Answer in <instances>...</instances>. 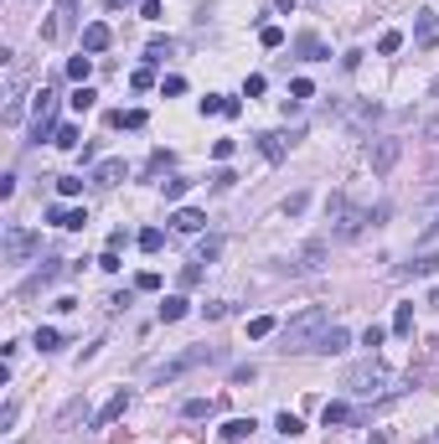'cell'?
Listing matches in <instances>:
<instances>
[{
	"label": "cell",
	"mask_w": 439,
	"mask_h": 444,
	"mask_svg": "<svg viewBox=\"0 0 439 444\" xmlns=\"http://www.w3.org/2000/svg\"><path fill=\"white\" fill-rule=\"evenodd\" d=\"M217 253H222V238H202V248H196V258H202V264H212Z\"/></svg>",
	"instance_id": "obj_38"
},
{
	"label": "cell",
	"mask_w": 439,
	"mask_h": 444,
	"mask_svg": "<svg viewBox=\"0 0 439 444\" xmlns=\"http://www.w3.org/2000/svg\"><path fill=\"white\" fill-rule=\"evenodd\" d=\"M186 310H192V305H186L181 295H171V299H161V320H181Z\"/></svg>",
	"instance_id": "obj_28"
},
{
	"label": "cell",
	"mask_w": 439,
	"mask_h": 444,
	"mask_svg": "<svg viewBox=\"0 0 439 444\" xmlns=\"http://www.w3.org/2000/svg\"><path fill=\"white\" fill-rule=\"evenodd\" d=\"M259 42L274 52V47H285V31H279V26H264V31H259Z\"/></svg>",
	"instance_id": "obj_40"
},
{
	"label": "cell",
	"mask_w": 439,
	"mask_h": 444,
	"mask_svg": "<svg viewBox=\"0 0 439 444\" xmlns=\"http://www.w3.org/2000/svg\"><path fill=\"white\" fill-rule=\"evenodd\" d=\"M150 83H155V73H150V68H135V73H129V88H135V94H145Z\"/></svg>",
	"instance_id": "obj_37"
},
{
	"label": "cell",
	"mask_w": 439,
	"mask_h": 444,
	"mask_svg": "<svg viewBox=\"0 0 439 444\" xmlns=\"http://www.w3.org/2000/svg\"><path fill=\"white\" fill-rule=\"evenodd\" d=\"M124 408H129V393H124V387H119V393H114L109 403H103L99 413H93V429H109L114 419H124Z\"/></svg>",
	"instance_id": "obj_12"
},
{
	"label": "cell",
	"mask_w": 439,
	"mask_h": 444,
	"mask_svg": "<svg viewBox=\"0 0 439 444\" xmlns=\"http://www.w3.org/2000/svg\"><path fill=\"white\" fill-rule=\"evenodd\" d=\"M217 408H222L217 398H186V403H181V413H186V419H212Z\"/></svg>",
	"instance_id": "obj_21"
},
{
	"label": "cell",
	"mask_w": 439,
	"mask_h": 444,
	"mask_svg": "<svg viewBox=\"0 0 439 444\" xmlns=\"http://www.w3.org/2000/svg\"><path fill=\"white\" fill-rule=\"evenodd\" d=\"M140 16L145 21H161V0H140Z\"/></svg>",
	"instance_id": "obj_47"
},
{
	"label": "cell",
	"mask_w": 439,
	"mask_h": 444,
	"mask_svg": "<svg viewBox=\"0 0 439 444\" xmlns=\"http://www.w3.org/2000/svg\"><path fill=\"white\" fill-rule=\"evenodd\" d=\"M414 42H419L424 52H429V47H439V10H429V6H424V10H414Z\"/></svg>",
	"instance_id": "obj_10"
},
{
	"label": "cell",
	"mask_w": 439,
	"mask_h": 444,
	"mask_svg": "<svg viewBox=\"0 0 439 444\" xmlns=\"http://www.w3.org/2000/svg\"><path fill=\"white\" fill-rule=\"evenodd\" d=\"M124 176H129V165H124V161H99L88 181H99V186H119Z\"/></svg>",
	"instance_id": "obj_14"
},
{
	"label": "cell",
	"mask_w": 439,
	"mask_h": 444,
	"mask_svg": "<svg viewBox=\"0 0 439 444\" xmlns=\"http://www.w3.org/2000/svg\"><path fill=\"white\" fill-rule=\"evenodd\" d=\"M186 186H192L186 176H171V181H166V202H181V197H186Z\"/></svg>",
	"instance_id": "obj_36"
},
{
	"label": "cell",
	"mask_w": 439,
	"mask_h": 444,
	"mask_svg": "<svg viewBox=\"0 0 439 444\" xmlns=\"http://www.w3.org/2000/svg\"><path fill=\"white\" fill-rule=\"evenodd\" d=\"M52 135H57V94L42 88V94H36V114H31V140L42 145V140H52Z\"/></svg>",
	"instance_id": "obj_5"
},
{
	"label": "cell",
	"mask_w": 439,
	"mask_h": 444,
	"mask_svg": "<svg viewBox=\"0 0 439 444\" xmlns=\"http://www.w3.org/2000/svg\"><path fill=\"white\" fill-rule=\"evenodd\" d=\"M429 357H434V377H439V341H434V346H429Z\"/></svg>",
	"instance_id": "obj_52"
},
{
	"label": "cell",
	"mask_w": 439,
	"mask_h": 444,
	"mask_svg": "<svg viewBox=\"0 0 439 444\" xmlns=\"http://www.w3.org/2000/svg\"><path fill=\"white\" fill-rule=\"evenodd\" d=\"M99 269H103V274H119V269H124V264H119V248H109V253L99 258Z\"/></svg>",
	"instance_id": "obj_46"
},
{
	"label": "cell",
	"mask_w": 439,
	"mask_h": 444,
	"mask_svg": "<svg viewBox=\"0 0 439 444\" xmlns=\"http://www.w3.org/2000/svg\"><path fill=\"white\" fill-rule=\"evenodd\" d=\"M47 222H52V228L78 232V228H88V212H83V207H47Z\"/></svg>",
	"instance_id": "obj_11"
},
{
	"label": "cell",
	"mask_w": 439,
	"mask_h": 444,
	"mask_svg": "<svg viewBox=\"0 0 439 444\" xmlns=\"http://www.w3.org/2000/svg\"><path fill=\"white\" fill-rule=\"evenodd\" d=\"M424 279V274H439V253H419V258H408V264H398V279Z\"/></svg>",
	"instance_id": "obj_16"
},
{
	"label": "cell",
	"mask_w": 439,
	"mask_h": 444,
	"mask_svg": "<svg viewBox=\"0 0 439 444\" xmlns=\"http://www.w3.org/2000/svg\"><path fill=\"white\" fill-rule=\"evenodd\" d=\"M93 98H99V94H93V88H88V83H78V94H73L68 103H73V109H78V114H88V109H93Z\"/></svg>",
	"instance_id": "obj_31"
},
{
	"label": "cell",
	"mask_w": 439,
	"mask_h": 444,
	"mask_svg": "<svg viewBox=\"0 0 439 444\" xmlns=\"http://www.w3.org/2000/svg\"><path fill=\"white\" fill-rule=\"evenodd\" d=\"M161 94H171V98L186 94V77H166V83H161Z\"/></svg>",
	"instance_id": "obj_48"
},
{
	"label": "cell",
	"mask_w": 439,
	"mask_h": 444,
	"mask_svg": "<svg viewBox=\"0 0 439 444\" xmlns=\"http://www.w3.org/2000/svg\"><path fill=\"white\" fill-rule=\"evenodd\" d=\"M254 419H228V424H222V439H228V444H238V439H248V434H254Z\"/></svg>",
	"instance_id": "obj_22"
},
{
	"label": "cell",
	"mask_w": 439,
	"mask_h": 444,
	"mask_svg": "<svg viewBox=\"0 0 439 444\" xmlns=\"http://www.w3.org/2000/svg\"><path fill=\"white\" fill-rule=\"evenodd\" d=\"M434 232H439V212H434V222H429V228H424V238H434Z\"/></svg>",
	"instance_id": "obj_51"
},
{
	"label": "cell",
	"mask_w": 439,
	"mask_h": 444,
	"mask_svg": "<svg viewBox=\"0 0 439 444\" xmlns=\"http://www.w3.org/2000/svg\"><path fill=\"white\" fill-rule=\"evenodd\" d=\"M202 114H228V98H222V94H207L202 98Z\"/></svg>",
	"instance_id": "obj_43"
},
{
	"label": "cell",
	"mask_w": 439,
	"mask_h": 444,
	"mask_svg": "<svg viewBox=\"0 0 439 444\" xmlns=\"http://www.w3.org/2000/svg\"><path fill=\"white\" fill-rule=\"evenodd\" d=\"M88 73H93V57H68V77L73 83H83Z\"/></svg>",
	"instance_id": "obj_32"
},
{
	"label": "cell",
	"mask_w": 439,
	"mask_h": 444,
	"mask_svg": "<svg viewBox=\"0 0 439 444\" xmlns=\"http://www.w3.org/2000/svg\"><path fill=\"white\" fill-rule=\"evenodd\" d=\"M393 331H398V336L414 331V305H398V310H393Z\"/></svg>",
	"instance_id": "obj_29"
},
{
	"label": "cell",
	"mask_w": 439,
	"mask_h": 444,
	"mask_svg": "<svg viewBox=\"0 0 439 444\" xmlns=\"http://www.w3.org/2000/svg\"><path fill=\"white\" fill-rule=\"evenodd\" d=\"M347 419H352L347 403H326V408H321V424H326V429H336V424H347Z\"/></svg>",
	"instance_id": "obj_24"
},
{
	"label": "cell",
	"mask_w": 439,
	"mask_h": 444,
	"mask_svg": "<svg viewBox=\"0 0 439 444\" xmlns=\"http://www.w3.org/2000/svg\"><path fill=\"white\" fill-rule=\"evenodd\" d=\"M347 346H352V336L341 331V325H326L321 341H315V351H321V357H336V351H347Z\"/></svg>",
	"instance_id": "obj_13"
},
{
	"label": "cell",
	"mask_w": 439,
	"mask_h": 444,
	"mask_svg": "<svg viewBox=\"0 0 439 444\" xmlns=\"http://www.w3.org/2000/svg\"><path fill=\"white\" fill-rule=\"evenodd\" d=\"M36 248H42V243H36V232H26V228H6V258H10V264L31 258Z\"/></svg>",
	"instance_id": "obj_9"
},
{
	"label": "cell",
	"mask_w": 439,
	"mask_h": 444,
	"mask_svg": "<svg viewBox=\"0 0 439 444\" xmlns=\"http://www.w3.org/2000/svg\"><path fill=\"white\" fill-rule=\"evenodd\" d=\"M135 290H145V295H155V290H161V274H155V269H145V274H135Z\"/></svg>",
	"instance_id": "obj_35"
},
{
	"label": "cell",
	"mask_w": 439,
	"mask_h": 444,
	"mask_svg": "<svg viewBox=\"0 0 439 444\" xmlns=\"http://www.w3.org/2000/svg\"><path fill=\"white\" fill-rule=\"evenodd\" d=\"M196 279H202V258H192V264H186V269H181V284H186V290H192V284H196Z\"/></svg>",
	"instance_id": "obj_45"
},
{
	"label": "cell",
	"mask_w": 439,
	"mask_h": 444,
	"mask_svg": "<svg viewBox=\"0 0 439 444\" xmlns=\"http://www.w3.org/2000/svg\"><path fill=\"white\" fill-rule=\"evenodd\" d=\"M382 336H388V331H382V325H367V336H362V346H382Z\"/></svg>",
	"instance_id": "obj_49"
},
{
	"label": "cell",
	"mask_w": 439,
	"mask_h": 444,
	"mask_svg": "<svg viewBox=\"0 0 439 444\" xmlns=\"http://www.w3.org/2000/svg\"><path fill=\"white\" fill-rule=\"evenodd\" d=\"M114 42V31H109V26H103V21H93V26H83V52H103V47H109Z\"/></svg>",
	"instance_id": "obj_19"
},
{
	"label": "cell",
	"mask_w": 439,
	"mask_h": 444,
	"mask_svg": "<svg viewBox=\"0 0 439 444\" xmlns=\"http://www.w3.org/2000/svg\"><path fill=\"white\" fill-rule=\"evenodd\" d=\"M295 52H300L305 62H326V57H331V52H326V42H321V36H315V31H305L300 42H295Z\"/></svg>",
	"instance_id": "obj_20"
},
{
	"label": "cell",
	"mask_w": 439,
	"mask_h": 444,
	"mask_svg": "<svg viewBox=\"0 0 439 444\" xmlns=\"http://www.w3.org/2000/svg\"><path fill=\"white\" fill-rule=\"evenodd\" d=\"M103 6H119V0H103Z\"/></svg>",
	"instance_id": "obj_54"
},
{
	"label": "cell",
	"mask_w": 439,
	"mask_h": 444,
	"mask_svg": "<svg viewBox=\"0 0 439 444\" xmlns=\"http://www.w3.org/2000/svg\"><path fill=\"white\" fill-rule=\"evenodd\" d=\"M305 207H310V197H305V191H295V197H289V202H285V217H300V212H305Z\"/></svg>",
	"instance_id": "obj_44"
},
{
	"label": "cell",
	"mask_w": 439,
	"mask_h": 444,
	"mask_svg": "<svg viewBox=\"0 0 439 444\" xmlns=\"http://www.w3.org/2000/svg\"><path fill=\"white\" fill-rule=\"evenodd\" d=\"M78 140H83V135H78V124H57L52 145H57V150H78Z\"/></svg>",
	"instance_id": "obj_25"
},
{
	"label": "cell",
	"mask_w": 439,
	"mask_h": 444,
	"mask_svg": "<svg viewBox=\"0 0 439 444\" xmlns=\"http://www.w3.org/2000/svg\"><path fill=\"white\" fill-rule=\"evenodd\" d=\"M264 336H274V316H254L248 320V341H264Z\"/></svg>",
	"instance_id": "obj_27"
},
{
	"label": "cell",
	"mask_w": 439,
	"mask_h": 444,
	"mask_svg": "<svg viewBox=\"0 0 439 444\" xmlns=\"http://www.w3.org/2000/svg\"><path fill=\"white\" fill-rule=\"evenodd\" d=\"M326 253H331V243L326 238H310L300 253H289V274H321L326 269Z\"/></svg>",
	"instance_id": "obj_6"
},
{
	"label": "cell",
	"mask_w": 439,
	"mask_h": 444,
	"mask_svg": "<svg viewBox=\"0 0 439 444\" xmlns=\"http://www.w3.org/2000/svg\"><path fill=\"white\" fill-rule=\"evenodd\" d=\"M57 191L62 197H78V191H83V176H57Z\"/></svg>",
	"instance_id": "obj_41"
},
{
	"label": "cell",
	"mask_w": 439,
	"mask_h": 444,
	"mask_svg": "<svg viewBox=\"0 0 439 444\" xmlns=\"http://www.w3.org/2000/svg\"><path fill=\"white\" fill-rule=\"evenodd\" d=\"M295 140H300V135H259V150L269 155V161H285V155H289V145H295Z\"/></svg>",
	"instance_id": "obj_18"
},
{
	"label": "cell",
	"mask_w": 439,
	"mask_h": 444,
	"mask_svg": "<svg viewBox=\"0 0 439 444\" xmlns=\"http://www.w3.org/2000/svg\"><path fill=\"white\" fill-rule=\"evenodd\" d=\"M62 346V336L52 331V325H42V331H36V351H57Z\"/></svg>",
	"instance_id": "obj_34"
},
{
	"label": "cell",
	"mask_w": 439,
	"mask_h": 444,
	"mask_svg": "<svg viewBox=\"0 0 439 444\" xmlns=\"http://www.w3.org/2000/svg\"><path fill=\"white\" fill-rule=\"evenodd\" d=\"M331 325V310L326 305H305L300 316H289V325H285V336H279V351L285 357H295V351H315V341H321V331Z\"/></svg>",
	"instance_id": "obj_1"
},
{
	"label": "cell",
	"mask_w": 439,
	"mask_h": 444,
	"mask_svg": "<svg viewBox=\"0 0 439 444\" xmlns=\"http://www.w3.org/2000/svg\"><path fill=\"white\" fill-rule=\"evenodd\" d=\"M73 26H78V0H57V10L47 21V42H68Z\"/></svg>",
	"instance_id": "obj_7"
},
{
	"label": "cell",
	"mask_w": 439,
	"mask_h": 444,
	"mask_svg": "<svg viewBox=\"0 0 439 444\" xmlns=\"http://www.w3.org/2000/svg\"><path fill=\"white\" fill-rule=\"evenodd\" d=\"M341 387H347L352 398H393V393H398V387H388V367H382L377 357H372V362H357V367H347Z\"/></svg>",
	"instance_id": "obj_2"
},
{
	"label": "cell",
	"mask_w": 439,
	"mask_h": 444,
	"mask_svg": "<svg viewBox=\"0 0 439 444\" xmlns=\"http://www.w3.org/2000/svg\"><path fill=\"white\" fill-rule=\"evenodd\" d=\"M424 140H429V145H439V114H434L429 124H424Z\"/></svg>",
	"instance_id": "obj_50"
},
{
	"label": "cell",
	"mask_w": 439,
	"mask_h": 444,
	"mask_svg": "<svg viewBox=\"0 0 439 444\" xmlns=\"http://www.w3.org/2000/svg\"><path fill=\"white\" fill-rule=\"evenodd\" d=\"M300 429H305V424L295 419V413H279V434H285V439H295V434H300Z\"/></svg>",
	"instance_id": "obj_39"
},
{
	"label": "cell",
	"mask_w": 439,
	"mask_h": 444,
	"mask_svg": "<svg viewBox=\"0 0 439 444\" xmlns=\"http://www.w3.org/2000/svg\"><path fill=\"white\" fill-rule=\"evenodd\" d=\"M222 351L217 346H192V351H181V357H171V362H161V367H150V383H176V377H186V372H196V367H207V362H217Z\"/></svg>",
	"instance_id": "obj_3"
},
{
	"label": "cell",
	"mask_w": 439,
	"mask_h": 444,
	"mask_svg": "<svg viewBox=\"0 0 439 444\" xmlns=\"http://www.w3.org/2000/svg\"><path fill=\"white\" fill-rule=\"evenodd\" d=\"M171 228H176V232H202L207 228V212H196V207H176V212H171Z\"/></svg>",
	"instance_id": "obj_15"
},
{
	"label": "cell",
	"mask_w": 439,
	"mask_h": 444,
	"mask_svg": "<svg viewBox=\"0 0 439 444\" xmlns=\"http://www.w3.org/2000/svg\"><path fill=\"white\" fill-rule=\"evenodd\" d=\"M135 243L145 248V253H161V243H166V232H161V228H145V232H140V238H135Z\"/></svg>",
	"instance_id": "obj_30"
},
{
	"label": "cell",
	"mask_w": 439,
	"mask_h": 444,
	"mask_svg": "<svg viewBox=\"0 0 439 444\" xmlns=\"http://www.w3.org/2000/svg\"><path fill=\"white\" fill-rule=\"evenodd\" d=\"M62 274H68V264H62V258H52L42 274H31V279H26V295H36V290H47V284H57Z\"/></svg>",
	"instance_id": "obj_17"
},
{
	"label": "cell",
	"mask_w": 439,
	"mask_h": 444,
	"mask_svg": "<svg viewBox=\"0 0 439 444\" xmlns=\"http://www.w3.org/2000/svg\"><path fill=\"white\" fill-rule=\"evenodd\" d=\"M429 305H434V310H439V290H434V295H429Z\"/></svg>",
	"instance_id": "obj_53"
},
{
	"label": "cell",
	"mask_w": 439,
	"mask_h": 444,
	"mask_svg": "<svg viewBox=\"0 0 439 444\" xmlns=\"http://www.w3.org/2000/svg\"><path fill=\"white\" fill-rule=\"evenodd\" d=\"M171 52H176V42H171V36H155V42L145 47V57H150V62H166Z\"/></svg>",
	"instance_id": "obj_26"
},
{
	"label": "cell",
	"mask_w": 439,
	"mask_h": 444,
	"mask_svg": "<svg viewBox=\"0 0 439 444\" xmlns=\"http://www.w3.org/2000/svg\"><path fill=\"white\" fill-rule=\"evenodd\" d=\"M21 114H26V98H21V88H10V98H6V114H0V119H6L10 129L21 124Z\"/></svg>",
	"instance_id": "obj_23"
},
{
	"label": "cell",
	"mask_w": 439,
	"mask_h": 444,
	"mask_svg": "<svg viewBox=\"0 0 439 444\" xmlns=\"http://www.w3.org/2000/svg\"><path fill=\"white\" fill-rule=\"evenodd\" d=\"M289 94L305 103V98H315V83H310V77H295V83H289Z\"/></svg>",
	"instance_id": "obj_42"
},
{
	"label": "cell",
	"mask_w": 439,
	"mask_h": 444,
	"mask_svg": "<svg viewBox=\"0 0 439 444\" xmlns=\"http://www.w3.org/2000/svg\"><path fill=\"white\" fill-rule=\"evenodd\" d=\"M398 47H403V31H382L377 36V52H382V57H393Z\"/></svg>",
	"instance_id": "obj_33"
},
{
	"label": "cell",
	"mask_w": 439,
	"mask_h": 444,
	"mask_svg": "<svg viewBox=\"0 0 439 444\" xmlns=\"http://www.w3.org/2000/svg\"><path fill=\"white\" fill-rule=\"evenodd\" d=\"M398 155H403V140H372V145H367V161H372V171H377V176L393 171Z\"/></svg>",
	"instance_id": "obj_8"
},
{
	"label": "cell",
	"mask_w": 439,
	"mask_h": 444,
	"mask_svg": "<svg viewBox=\"0 0 439 444\" xmlns=\"http://www.w3.org/2000/svg\"><path fill=\"white\" fill-rule=\"evenodd\" d=\"M367 222H372V212H362V207H352V202H341V197H331V232H336V238H362Z\"/></svg>",
	"instance_id": "obj_4"
}]
</instances>
